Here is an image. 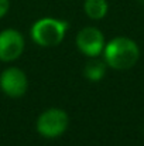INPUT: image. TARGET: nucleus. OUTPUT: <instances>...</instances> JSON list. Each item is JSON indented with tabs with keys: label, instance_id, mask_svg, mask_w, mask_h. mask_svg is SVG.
Instances as JSON below:
<instances>
[{
	"label": "nucleus",
	"instance_id": "obj_7",
	"mask_svg": "<svg viewBox=\"0 0 144 146\" xmlns=\"http://www.w3.org/2000/svg\"><path fill=\"white\" fill-rule=\"evenodd\" d=\"M85 13L92 20H102L107 14V1L106 0H85Z\"/></svg>",
	"mask_w": 144,
	"mask_h": 146
},
{
	"label": "nucleus",
	"instance_id": "obj_5",
	"mask_svg": "<svg viewBox=\"0 0 144 146\" xmlns=\"http://www.w3.org/2000/svg\"><path fill=\"white\" fill-rule=\"evenodd\" d=\"M23 50L24 38L20 31L6 29L0 33V61H14L23 54Z\"/></svg>",
	"mask_w": 144,
	"mask_h": 146
},
{
	"label": "nucleus",
	"instance_id": "obj_9",
	"mask_svg": "<svg viewBox=\"0 0 144 146\" xmlns=\"http://www.w3.org/2000/svg\"><path fill=\"white\" fill-rule=\"evenodd\" d=\"M9 9H10V1L9 0H0V19L7 14Z\"/></svg>",
	"mask_w": 144,
	"mask_h": 146
},
{
	"label": "nucleus",
	"instance_id": "obj_1",
	"mask_svg": "<svg viewBox=\"0 0 144 146\" xmlns=\"http://www.w3.org/2000/svg\"><path fill=\"white\" fill-rule=\"evenodd\" d=\"M105 62L114 70H129L140 58V48L129 37H116L103 48Z\"/></svg>",
	"mask_w": 144,
	"mask_h": 146
},
{
	"label": "nucleus",
	"instance_id": "obj_3",
	"mask_svg": "<svg viewBox=\"0 0 144 146\" xmlns=\"http://www.w3.org/2000/svg\"><path fill=\"white\" fill-rule=\"evenodd\" d=\"M69 125L68 113L59 108H49L44 111L37 119V131L44 138L61 136Z\"/></svg>",
	"mask_w": 144,
	"mask_h": 146
},
{
	"label": "nucleus",
	"instance_id": "obj_2",
	"mask_svg": "<svg viewBox=\"0 0 144 146\" xmlns=\"http://www.w3.org/2000/svg\"><path fill=\"white\" fill-rule=\"evenodd\" d=\"M68 26L69 24L62 20H57L51 17L40 19L31 27V37L38 46L54 47L64 40Z\"/></svg>",
	"mask_w": 144,
	"mask_h": 146
},
{
	"label": "nucleus",
	"instance_id": "obj_6",
	"mask_svg": "<svg viewBox=\"0 0 144 146\" xmlns=\"http://www.w3.org/2000/svg\"><path fill=\"white\" fill-rule=\"evenodd\" d=\"M76 47L85 55L95 58L105 48V36L96 27H85L76 36Z\"/></svg>",
	"mask_w": 144,
	"mask_h": 146
},
{
	"label": "nucleus",
	"instance_id": "obj_4",
	"mask_svg": "<svg viewBox=\"0 0 144 146\" xmlns=\"http://www.w3.org/2000/svg\"><path fill=\"white\" fill-rule=\"evenodd\" d=\"M27 87H28L27 77L24 71H21L20 68L10 67L4 70L0 75V88L10 98L23 97L27 91Z\"/></svg>",
	"mask_w": 144,
	"mask_h": 146
},
{
	"label": "nucleus",
	"instance_id": "obj_8",
	"mask_svg": "<svg viewBox=\"0 0 144 146\" xmlns=\"http://www.w3.org/2000/svg\"><path fill=\"white\" fill-rule=\"evenodd\" d=\"M106 62L100 60H91L85 64L84 68V75L89 81H99L105 77L106 74Z\"/></svg>",
	"mask_w": 144,
	"mask_h": 146
}]
</instances>
